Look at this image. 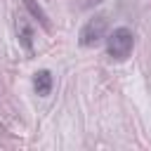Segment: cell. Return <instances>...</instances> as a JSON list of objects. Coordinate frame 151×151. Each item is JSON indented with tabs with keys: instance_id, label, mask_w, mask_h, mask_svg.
Masks as SVG:
<instances>
[{
	"instance_id": "cell-1",
	"label": "cell",
	"mask_w": 151,
	"mask_h": 151,
	"mask_svg": "<svg viewBox=\"0 0 151 151\" xmlns=\"http://www.w3.org/2000/svg\"><path fill=\"white\" fill-rule=\"evenodd\" d=\"M132 47H134V33L127 26H118V28H113L106 35V52L116 61L127 59L130 52H132Z\"/></svg>"
},
{
	"instance_id": "cell-2",
	"label": "cell",
	"mask_w": 151,
	"mask_h": 151,
	"mask_svg": "<svg viewBox=\"0 0 151 151\" xmlns=\"http://www.w3.org/2000/svg\"><path fill=\"white\" fill-rule=\"evenodd\" d=\"M106 28H109V19L104 14H94L92 19H87L78 33V42L83 47H90V45H97L101 38H106Z\"/></svg>"
},
{
	"instance_id": "cell-3",
	"label": "cell",
	"mask_w": 151,
	"mask_h": 151,
	"mask_svg": "<svg viewBox=\"0 0 151 151\" xmlns=\"http://www.w3.org/2000/svg\"><path fill=\"white\" fill-rule=\"evenodd\" d=\"M33 87H35V92H38L40 97H47V94L52 92V87H54V78H52V73H50L47 68L35 71V73H33Z\"/></svg>"
},
{
	"instance_id": "cell-4",
	"label": "cell",
	"mask_w": 151,
	"mask_h": 151,
	"mask_svg": "<svg viewBox=\"0 0 151 151\" xmlns=\"http://www.w3.org/2000/svg\"><path fill=\"white\" fill-rule=\"evenodd\" d=\"M17 35H19L21 47L26 52H33V31H31V26H28L26 19H19L17 21Z\"/></svg>"
},
{
	"instance_id": "cell-5",
	"label": "cell",
	"mask_w": 151,
	"mask_h": 151,
	"mask_svg": "<svg viewBox=\"0 0 151 151\" xmlns=\"http://www.w3.org/2000/svg\"><path fill=\"white\" fill-rule=\"evenodd\" d=\"M21 2H24V7L28 9V14H31L33 19H38V24H40L42 28H50V19H47V14H45V9L40 7L38 0H21Z\"/></svg>"
},
{
	"instance_id": "cell-6",
	"label": "cell",
	"mask_w": 151,
	"mask_h": 151,
	"mask_svg": "<svg viewBox=\"0 0 151 151\" xmlns=\"http://www.w3.org/2000/svg\"><path fill=\"white\" fill-rule=\"evenodd\" d=\"M73 2H76V7H78V9H90V7L99 5L101 0H73Z\"/></svg>"
}]
</instances>
